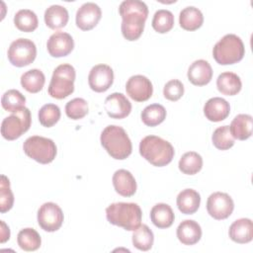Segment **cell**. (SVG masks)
<instances>
[{"instance_id": "1", "label": "cell", "mask_w": 253, "mask_h": 253, "mask_svg": "<svg viewBox=\"0 0 253 253\" xmlns=\"http://www.w3.org/2000/svg\"><path fill=\"white\" fill-rule=\"evenodd\" d=\"M119 13L123 19L121 29L124 38L129 42L139 39L148 16L146 4L138 0H126L121 3Z\"/></svg>"}, {"instance_id": "2", "label": "cell", "mask_w": 253, "mask_h": 253, "mask_svg": "<svg viewBox=\"0 0 253 253\" xmlns=\"http://www.w3.org/2000/svg\"><path fill=\"white\" fill-rule=\"evenodd\" d=\"M139 153L153 166L163 167L172 161L175 151L167 140L156 135H147L139 143Z\"/></svg>"}, {"instance_id": "3", "label": "cell", "mask_w": 253, "mask_h": 253, "mask_svg": "<svg viewBox=\"0 0 253 253\" xmlns=\"http://www.w3.org/2000/svg\"><path fill=\"white\" fill-rule=\"evenodd\" d=\"M101 144L114 159L124 160L131 151V141L126 130L119 126L111 125L106 126L100 136Z\"/></svg>"}, {"instance_id": "4", "label": "cell", "mask_w": 253, "mask_h": 253, "mask_svg": "<svg viewBox=\"0 0 253 253\" xmlns=\"http://www.w3.org/2000/svg\"><path fill=\"white\" fill-rule=\"evenodd\" d=\"M106 217L111 224L134 231L141 223L142 212L137 204L114 203L106 209Z\"/></svg>"}, {"instance_id": "5", "label": "cell", "mask_w": 253, "mask_h": 253, "mask_svg": "<svg viewBox=\"0 0 253 253\" xmlns=\"http://www.w3.org/2000/svg\"><path fill=\"white\" fill-rule=\"evenodd\" d=\"M245 54L242 40L234 34L222 37L213 46L212 56L220 65H229L239 62Z\"/></svg>"}, {"instance_id": "6", "label": "cell", "mask_w": 253, "mask_h": 253, "mask_svg": "<svg viewBox=\"0 0 253 253\" xmlns=\"http://www.w3.org/2000/svg\"><path fill=\"white\" fill-rule=\"evenodd\" d=\"M76 72L72 65L63 63L58 65L52 73L47 92L50 97L64 99L74 91V81Z\"/></svg>"}, {"instance_id": "7", "label": "cell", "mask_w": 253, "mask_h": 253, "mask_svg": "<svg viewBox=\"0 0 253 253\" xmlns=\"http://www.w3.org/2000/svg\"><path fill=\"white\" fill-rule=\"evenodd\" d=\"M24 152L35 161L41 164H48L56 156V145L52 139L33 135L27 138L23 144Z\"/></svg>"}, {"instance_id": "8", "label": "cell", "mask_w": 253, "mask_h": 253, "mask_svg": "<svg viewBox=\"0 0 253 253\" xmlns=\"http://www.w3.org/2000/svg\"><path fill=\"white\" fill-rule=\"evenodd\" d=\"M31 123V112L24 107L2 121L1 134L7 140H15L29 130Z\"/></svg>"}, {"instance_id": "9", "label": "cell", "mask_w": 253, "mask_h": 253, "mask_svg": "<svg viewBox=\"0 0 253 253\" xmlns=\"http://www.w3.org/2000/svg\"><path fill=\"white\" fill-rule=\"evenodd\" d=\"M8 59L16 67H24L31 64L37 56V47L34 42L28 39H18L8 48Z\"/></svg>"}, {"instance_id": "10", "label": "cell", "mask_w": 253, "mask_h": 253, "mask_svg": "<svg viewBox=\"0 0 253 253\" xmlns=\"http://www.w3.org/2000/svg\"><path fill=\"white\" fill-rule=\"evenodd\" d=\"M63 219L61 209L54 203H44L38 211L39 225L47 232L58 230L62 225Z\"/></svg>"}, {"instance_id": "11", "label": "cell", "mask_w": 253, "mask_h": 253, "mask_svg": "<svg viewBox=\"0 0 253 253\" xmlns=\"http://www.w3.org/2000/svg\"><path fill=\"white\" fill-rule=\"evenodd\" d=\"M234 203L231 197L222 192H215L210 195L207 201L208 213L214 219H225L232 213Z\"/></svg>"}, {"instance_id": "12", "label": "cell", "mask_w": 253, "mask_h": 253, "mask_svg": "<svg viewBox=\"0 0 253 253\" xmlns=\"http://www.w3.org/2000/svg\"><path fill=\"white\" fill-rule=\"evenodd\" d=\"M114 82V71L107 64H97L92 67L88 75L90 88L98 93L107 91Z\"/></svg>"}, {"instance_id": "13", "label": "cell", "mask_w": 253, "mask_h": 253, "mask_svg": "<svg viewBox=\"0 0 253 253\" xmlns=\"http://www.w3.org/2000/svg\"><path fill=\"white\" fill-rule=\"evenodd\" d=\"M127 95L136 102L147 101L153 93L151 81L143 75H133L129 77L126 84Z\"/></svg>"}, {"instance_id": "14", "label": "cell", "mask_w": 253, "mask_h": 253, "mask_svg": "<svg viewBox=\"0 0 253 253\" xmlns=\"http://www.w3.org/2000/svg\"><path fill=\"white\" fill-rule=\"evenodd\" d=\"M102 17L101 8L93 3H84L76 12V26L82 31L92 30L97 26Z\"/></svg>"}, {"instance_id": "15", "label": "cell", "mask_w": 253, "mask_h": 253, "mask_svg": "<svg viewBox=\"0 0 253 253\" xmlns=\"http://www.w3.org/2000/svg\"><path fill=\"white\" fill-rule=\"evenodd\" d=\"M105 111L112 119H124L131 112V104L122 93H113L109 95L104 103Z\"/></svg>"}, {"instance_id": "16", "label": "cell", "mask_w": 253, "mask_h": 253, "mask_svg": "<svg viewBox=\"0 0 253 253\" xmlns=\"http://www.w3.org/2000/svg\"><path fill=\"white\" fill-rule=\"evenodd\" d=\"M74 47L72 37L64 32H56L52 34L46 42L48 53L52 57H62L68 55Z\"/></svg>"}, {"instance_id": "17", "label": "cell", "mask_w": 253, "mask_h": 253, "mask_svg": "<svg viewBox=\"0 0 253 253\" xmlns=\"http://www.w3.org/2000/svg\"><path fill=\"white\" fill-rule=\"evenodd\" d=\"M230 113L229 103L220 97H213L207 101L204 106V114L211 122H221L225 120Z\"/></svg>"}, {"instance_id": "18", "label": "cell", "mask_w": 253, "mask_h": 253, "mask_svg": "<svg viewBox=\"0 0 253 253\" xmlns=\"http://www.w3.org/2000/svg\"><path fill=\"white\" fill-rule=\"evenodd\" d=\"M188 79L196 86H204L211 82L212 69L211 64L204 59L194 61L188 69Z\"/></svg>"}, {"instance_id": "19", "label": "cell", "mask_w": 253, "mask_h": 253, "mask_svg": "<svg viewBox=\"0 0 253 253\" xmlns=\"http://www.w3.org/2000/svg\"><path fill=\"white\" fill-rule=\"evenodd\" d=\"M113 185L116 192L123 197H131L136 192V182L132 174L126 170H117L113 175Z\"/></svg>"}, {"instance_id": "20", "label": "cell", "mask_w": 253, "mask_h": 253, "mask_svg": "<svg viewBox=\"0 0 253 253\" xmlns=\"http://www.w3.org/2000/svg\"><path fill=\"white\" fill-rule=\"evenodd\" d=\"M230 239L236 243L245 244L253 238V223L250 218H239L236 219L228 230Z\"/></svg>"}, {"instance_id": "21", "label": "cell", "mask_w": 253, "mask_h": 253, "mask_svg": "<svg viewBox=\"0 0 253 253\" xmlns=\"http://www.w3.org/2000/svg\"><path fill=\"white\" fill-rule=\"evenodd\" d=\"M176 234L182 244L194 245L202 237V228L197 221L186 219L178 225Z\"/></svg>"}, {"instance_id": "22", "label": "cell", "mask_w": 253, "mask_h": 253, "mask_svg": "<svg viewBox=\"0 0 253 253\" xmlns=\"http://www.w3.org/2000/svg\"><path fill=\"white\" fill-rule=\"evenodd\" d=\"M177 207L184 214L195 213L201 204L200 194L193 189H185L177 196Z\"/></svg>"}, {"instance_id": "23", "label": "cell", "mask_w": 253, "mask_h": 253, "mask_svg": "<svg viewBox=\"0 0 253 253\" xmlns=\"http://www.w3.org/2000/svg\"><path fill=\"white\" fill-rule=\"evenodd\" d=\"M252 117L247 114L237 115L229 126V129L233 138L238 140H245L249 138L252 135Z\"/></svg>"}, {"instance_id": "24", "label": "cell", "mask_w": 253, "mask_h": 253, "mask_svg": "<svg viewBox=\"0 0 253 253\" xmlns=\"http://www.w3.org/2000/svg\"><path fill=\"white\" fill-rule=\"evenodd\" d=\"M150 219L156 227L168 228L173 224L175 215L169 205L160 203V204H156L151 209Z\"/></svg>"}, {"instance_id": "25", "label": "cell", "mask_w": 253, "mask_h": 253, "mask_svg": "<svg viewBox=\"0 0 253 253\" xmlns=\"http://www.w3.org/2000/svg\"><path fill=\"white\" fill-rule=\"evenodd\" d=\"M217 90L226 96H234L240 92L242 83L239 76L233 72H222L216 79Z\"/></svg>"}, {"instance_id": "26", "label": "cell", "mask_w": 253, "mask_h": 253, "mask_svg": "<svg viewBox=\"0 0 253 253\" xmlns=\"http://www.w3.org/2000/svg\"><path fill=\"white\" fill-rule=\"evenodd\" d=\"M69 19L68 11L60 5H51L44 12V23L52 29L57 30L66 26Z\"/></svg>"}, {"instance_id": "27", "label": "cell", "mask_w": 253, "mask_h": 253, "mask_svg": "<svg viewBox=\"0 0 253 253\" xmlns=\"http://www.w3.org/2000/svg\"><path fill=\"white\" fill-rule=\"evenodd\" d=\"M204 23V16L198 8L189 6L184 8L179 15V24L186 31H196Z\"/></svg>"}, {"instance_id": "28", "label": "cell", "mask_w": 253, "mask_h": 253, "mask_svg": "<svg viewBox=\"0 0 253 253\" xmlns=\"http://www.w3.org/2000/svg\"><path fill=\"white\" fill-rule=\"evenodd\" d=\"M45 82L44 74L40 69H31L21 76L22 87L30 93L40 92Z\"/></svg>"}, {"instance_id": "29", "label": "cell", "mask_w": 253, "mask_h": 253, "mask_svg": "<svg viewBox=\"0 0 253 253\" xmlns=\"http://www.w3.org/2000/svg\"><path fill=\"white\" fill-rule=\"evenodd\" d=\"M17 242L20 248L25 251H36L40 248L42 239L37 230L27 227L20 230L17 236Z\"/></svg>"}, {"instance_id": "30", "label": "cell", "mask_w": 253, "mask_h": 253, "mask_svg": "<svg viewBox=\"0 0 253 253\" xmlns=\"http://www.w3.org/2000/svg\"><path fill=\"white\" fill-rule=\"evenodd\" d=\"M14 24L16 28L22 32H34L39 25L38 17L35 12L29 9L19 10L14 17Z\"/></svg>"}, {"instance_id": "31", "label": "cell", "mask_w": 253, "mask_h": 253, "mask_svg": "<svg viewBox=\"0 0 253 253\" xmlns=\"http://www.w3.org/2000/svg\"><path fill=\"white\" fill-rule=\"evenodd\" d=\"M178 166L182 173L187 175H195L200 172L203 167V158L199 153L189 151L182 155Z\"/></svg>"}, {"instance_id": "32", "label": "cell", "mask_w": 253, "mask_h": 253, "mask_svg": "<svg viewBox=\"0 0 253 253\" xmlns=\"http://www.w3.org/2000/svg\"><path fill=\"white\" fill-rule=\"evenodd\" d=\"M166 118V110L160 104H151L141 112V121L147 126H156Z\"/></svg>"}, {"instance_id": "33", "label": "cell", "mask_w": 253, "mask_h": 253, "mask_svg": "<svg viewBox=\"0 0 253 253\" xmlns=\"http://www.w3.org/2000/svg\"><path fill=\"white\" fill-rule=\"evenodd\" d=\"M154 241V235L146 224H140L132 234V244L140 251L151 249Z\"/></svg>"}, {"instance_id": "34", "label": "cell", "mask_w": 253, "mask_h": 253, "mask_svg": "<svg viewBox=\"0 0 253 253\" xmlns=\"http://www.w3.org/2000/svg\"><path fill=\"white\" fill-rule=\"evenodd\" d=\"M25 103L26 97L20 91L15 89L6 91L1 98V104L3 109L12 113L24 108Z\"/></svg>"}, {"instance_id": "35", "label": "cell", "mask_w": 253, "mask_h": 253, "mask_svg": "<svg viewBox=\"0 0 253 253\" xmlns=\"http://www.w3.org/2000/svg\"><path fill=\"white\" fill-rule=\"evenodd\" d=\"M151 25L154 31L159 34L168 33L174 26V16L169 10H158L153 16Z\"/></svg>"}, {"instance_id": "36", "label": "cell", "mask_w": 253, "mask_h": 253, "mask_svg": "<svg viewBox=\"0 0 253 253\" xmlns=\"http://www.w3.org/2000/svg\"><path fill=\"white\" fill-rule=\"evenodd\" d=\"M213 145L219 150H227L234 145V138L228 126L217 127L211 136Z\"/></svg>"}, {"instance_id": "37", "label": "cell", "mask_w": 253, "mask_h": 253, "mask_svg": "<svg viewBox=\"0 0 253 253\" xmlns=\"http://www.w3.org/2000/svg\"><path fill=\"white\" fill-rule=\"evenodd\" d=\"M60 119V109L55 104H45L39 111V121L42 126L50 127Z\"/></svg>"}, {"instance_id": "38", "label": "cell", "mask_w": 253, "mask_h": 253, "mask_svg": "<svg viewBox=\"0 0 253 253\" xmlns=\"http://www.w3.org/2000/svg\"><path fill=\"white\" fill-rule=\"evenodd\" d=\"M66 116L71 120L83 119L88 114V104L83 98H74L65 106Z\"/></svg>"}, {"instance_id": "39", "label": "cell", "mask_w": 253, "mask_h": 253, "mask_svg": "<svg viewBox=\"0 0 253 253\" xmlns=\"http://www.w3.org/2000/svg\"><path fill=\"white\" fill-rule=\"evenodd\" d=\"M0 189V211L4 213L10 211L14 204V196L10 188V181L5 175H1Z\"/></svg>"}, {"instance_id": "40", "label": "cell", "mask_w": 253, "mask_h": 253, "mask_svg": "<svg viewBox=\"0 0 253 253\" xmlns=\"http://www.w3.org/2000/svg\"><path fill=\"white\" fill-rule=\"evenodd\" d=\"M184 94V85L180 80L172 79L168 81L163 88L164 97L172 102L178 101Z\"/></svg>"}, {"instance_id": "41", "label": "cell", "mask_w": 253, "mask_h": 253, "mask_svg": "<svg viewBox=\"0 0 253 253\" xmlns=\"http://www.w3.org/2000/svg\"><path fill=\"white\" fill-rule=\"evenodd\" d=\"M10 238V230L9 227L5 224L3 220H1V243L6 242Z\"/></svg>"}]
</instances>
